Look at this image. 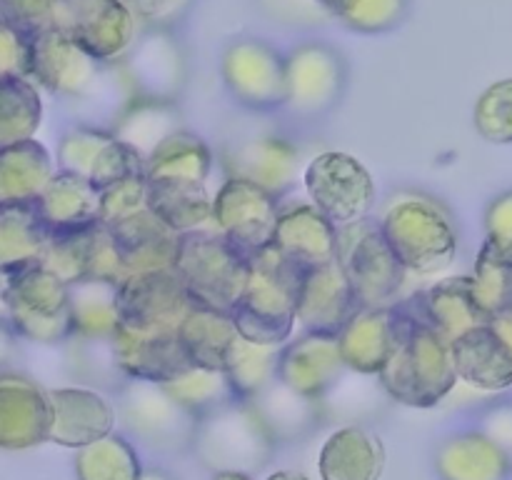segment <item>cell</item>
<instances>
[{
  "mask_svg": "<svg viewBox=\"0 0 512 480\" xmlns=\"http://www.w3.org/2000/svg\"><path fill=\"white\" fill-rule=\"evenodd\" d=\"M313 3L318 5L325 15H330V18H338V13H340V8H343L345 0H313Z\"/></svg>",
  "mask_w": 512,
  "mask_h": 480,
  "instance_id": "cell-57",
  "label": "cell"
},
{
  "mask_svg": "<svg viewBox=\"0 0 512 480\" xmlns=\"http://www.w3.org/2000/svg\"><path fill=\"white\" fill-rule=\"evenodd\" d=\"M485 250L512 260V190L490 200L485 210Z\"/></svg>",
  "mask_w": 512,
  "mask_h": 480,
  "instance_id": "cell-51",
  "label": "cell"
},
{
  "mask_svg": "<svg viewBox=\"0 0 512 480\" xmlns=\"http://www.w3.org/2000/svg\"><path fill=\"white\" fill-rule=\"evenodd\" d=\"M58 168L103 190L130 175H145V160L120 143L108 128L80 123L60 138Z\"/></svg>",
  "mask_w": 512,
  "mask_h": 480,
  "instance_id": "cell-15",
  "label": "cell"
},
{
  "mask_svg": "<svg viewBox=\"0 0 512 480\" xmlns=\"http://www.w3.org/2000/svg\"><path fill=\"white\" fill-rule=\"evenodd\" d=\"M173 270L193 303L230 313L248 285L250 260L215 228L195 230L180 238Z\"/></svg>",
  "mask_w": 512,
  "mask_h": 480,
  "instance_id": "cell-5",
  "label": "cell"
},
{
  "mask_svg": "<svg viewBox=\"0 0 512 480\" xmlns=\"http://www.w3.org/2000/svg\"><path fill=\"white\" fill-rule=\"evenodd\" d=\"M8 288H10V273L0 270V320H3V323H10Z\"/></svg>",
  "mask_w": 512,
  "mask_h": 480,
  "instance_id": "cell-56",
  "label": "cell"
},
{
  "mask_svg": "<svg viewBox=\"0 0 512 480\" xmlns=\"http://www.w3.org/2000/svg\"><path fill=\"white\" fill-rule=\"evenodd\" d=\"M15 343H18V333L13 325L0 320V375L8 373V365L15 355Z\"/></svg>",
  "mask_w": 512,
  "mask_h": 480,
  "instance_id": "cell-54",
  "label": "cell"
},
{
  "mask_svg": "<svg viewBox=\"0 0 512 480\" xmlns=\"http://www.w3.org/2000/svg\"><path fill=\"white\" fill-rule=\"evenodd\" d=\"M360 310L353 285L338 260L308 268L300 275L295 318L305 333L338 335Z\"/></svg>",
  "mask_w": 512,
  "mask_h": 480,
  "instance_id": "cell-20",
  "label": "cell"
},
{
  "mask_svg": "<svg viewBox=\"0 0 512 480\" xmlns=\"http://www.w3.org/2000/svg\"><path fill=\"white\" fill-rule=\"evenodd\" d=\"M250 275L243 295L230 310L243 338L263 345H285L295 323V303L303 270L278 253L273 245L248 255Z\"/></svg>",
  "mask_w": 512,
  "mask_h": 480,
  "instance_id": "cell-2",
  "label": "cell"
},
{
  "mask_svg": "<svg viewBox=\"0 0 512 480\" xmlns=\"http://www.w3.org/2000/svg\"><path fill=\"white\" fill-rule=\"evenodd\" d=\"M493 328L498 330L500 338H503L505 343H508L510 348H512V308L503 310V313H500V315H495V318H493Z\"/></svg>",
  "mask_w": 512,
  "mask_h": 480,
  "instance_id": "cell-55",
  "label": "cell"
},
{
  "mask_svg": "<svg viewBox=\"0 0 512 480\" xmlns=\"http://www.w3.org/2000/svg\"><path fill=\"white\" fill-rule=\"evenodd\" d=\"M288 65V103L298 118H320L340 100L348 80L345 60L323 40H305L285 55Z\"/></svg>",
  "mask_w": 512,
  "mask_h": 480,
  "instance_id": "cell-12",
  "label": "cell"
},
{
  "mask_svg": "<svg viewBox=\"0 0 512 480\" xmlns=\"http://www.w3.org/2000/svg\"><path fill=\"white\" fill-rule=\"evenodd\" d=\"M458 378L485 393H500L512 385V348L493 325H483L453 343Z\"/></svg>",
  "mask_w": 512,
  "mask_h": 480,
  "instance_id": "cell-28",
  "label": "cell"
},
{
  "mask_svg": "<svg viewBox=\"0 0 512 480\" xmlns=\"http://www.w3.org/2000/svg\"><path fill=\"white\" fill-rule=\"evenodd\" d=\"M90 233H93V225L73 230V233H50L48 248H45L40 265L68 285L88 278Z\"/></svg>",
  "mask_w": 512,
  "mask_h": 480,
  "instance_id": "cell-46",
  "label": "cell"
},
{
  "mask_svg": "<svg viewBox=\"0 0 512 480\" xmlns=\"http://www.w3.org/2000/svg\"><path fill=\"white\" fill-rule=\"evenodd\" d=\"M473 290L490 318L512 308V260L480 248L473 268Z\"/></svg>",
  "mask_w": 512,
  "mask_h": 480,
  "instance_id": "cell-45",
  "label": "cell"
},
{
  "mask_svg": "<svg viewBox=\"0 0 512 480\" xmlns=\"http://www.w3.org/2000/svg\"><path fill=\"white\" fill-rule=\"evenodd\" d=\"M398 335V308H360L338 333L345 368L363 375H380Z\"/></svg>",
  "mask_w": 512,
  "mask_h": 480,
  "instance_id": "cell-27",
  "label": "cell"
},
{
  "mask_svg": "<svg viewBox=\"0 0 512 480\" xmlns=\"http://www.w3.org/2000/svg\"><path fill=\"white\" fill-rule=\"evenodd\" d=\"M8 308L18 338L40 345H58L73 338L68 283L43 265L10 273Z\"/></svg>",
  "mask_w": 512,
  "mask_h": 480,
  "instance_id": "cell-8",
  "label": "cell"
},
{
  "mask_svg": "<svg viewBox=\"0 0 512 480\" xmlns=\"http://www.w3.org/2000/svg\"><path fill=\"white\" fill-rule=\"evenodd\" d=\"M223 165L228 178L248 180L280 200L298 183L300 150L283 135H253L225 150Z\"/></svg>",
  "mask_w": 512,
  "mask_h": 480,
  "instance_id": "cell-19",
  "label": "cell"
},
{
  "mask_svg": "<svg viewBox=\"0 0 512 480\" xmlns=\"http://www.w3.org/2000/svg\"><path fill=\"white\" fill-rule=\"evenodd\" d=\"M48 240L50 230L38 203L0 205V270L20 273L40 265Z\"/></svg>",
  "mask_w": 512,
  "mask_h": 480,
  "instance_id": "cell-34",
  "label": "cell"
},
{
  "mask_svg": "<svg viewBox=\"0 0 512 480\" xmlns=\"http://www.w3.org/2000/svg\"><path fill=\"white\" fill-rule=\"evenodd\" d=\"M115 360L128 380L168 383L190 368L178 330H133L120 325L113 335Z\"/></svg>",
  "mask_w": 512,
  "mask_h": 480,
  "instance_id": "cell-22",
  "label": "cell"
},
{
  "mask_svg": "<svg viewBox=\"0 0 512 480\" xmlns=\"http://www.w3.org/2000/svg\"><path fill=\"white\" fill-rule=\"evenodd\" d=\"M115 395L120 423L145 448L158 453H183L193 448L200 420L190 415L163 385L128 380Z\"/></svg>",
  "mask_w": 512,
  "mask_h": 480,
  "instance_id": "cell-7",
  "label": "cell"
},
{
  "mask_svg": "<svg viewBox=\"0 0 512 480\" xmlns=\"http://www.w3.org/2000/svg\"><path fill=\"white\" fill-rule=\"evenodd\" d=\"M125 10L135 18L138 28L153 30L178 23L190 8V0H118Z\"/></svg>",
  "mask_w": 512,
  "mask_h": 480,
  "instance_id": "cell-52",
  "label": "cell"
},
{
  "mask_svg": "<svg viewBox=\"0 0 512 480\" xmlns=\"http://www.w3.org/2000/svg\"><path fill=\"white\" fill-rule=\"evenodd\" d=\"M148 208L175 233H195L213 223V198L205 185L183 180H148Z\"/></svg>",
  "mask_w": 512,
  "mask_h": 480,
  "instance_id": "cell-36",
  "label": "cell"
},
{
  "mask_svg": "<svg viewBox=\"0 0 512 480\" xmlns=\"http://www.w3.org/2000/svg\"><path fill=\"white\" fill-rule=\"evenodd\" d=\"M73 350H70V363H73L75 375L85 388H105L118 393L128 378L120 370L115 360L113 340H90V338H70Z\"/></svg>",
  "mask_w": 512,
  "mask_h": 480,
  "instance_id": "cell-44",
  "label": "cell"
},
{
  "mask_svg": "<svg viewBox=\"0 0 512 480\" xmlns=\"http://www.w3.org/2000/svg\"><path fill=\"white\" fill-rule=\"evenodd\" d=\"M53 408L50 393L20 373L0 375V450H28L48 443Z\"/></svg>",
  "mask_w": 512,
  "mask_h": 480,
  "instance_id": "cell-18",
  "label": "cell"
},
{
  "mask_svg": "<svg viewBox=\"0 0 512 480\" xmlns=\"http://www.w3.org/2000/svg\"><path fill=\"white\" fill-rule=\"evenodd\" d=\"M105 63L95 60L78 40L53 28L30 38V80L48 93L83 100L103 75Z\"/></svg>",
  "mask_w": 512,
  "mask_h": 480,
  "instance_id": "cell-16",
  "label": "cell"
},
{
  "mask_svg": "<svg viewBox=\"0 0 512 480\" xmlns=\"http://www.w3.org/2000/svg\"><path fill=\"white\" fill-rule=\"evenodd\" d=\"M133 98L178 103L188 80V60L183 45L165 28L143 30L130 45L128 53L118 60Z\"/></svg>",
  "mask_w": 512,
  "mask_h": 480,
  "instance_id": "cell-11",
  "label": "cell"
},
{
  "mask_svg": "<svg viewBox=\"0 0 512 480\" xmlns=\"http://www.w3.org/2000/svg\"><path fill=\"white\" fill-rule=\"evenodd\" d=\"M283 345H263L235 335L225 353V375L233 385L238 400L258 398L263 390L278 380V363Z\"/></svg>",
  "mask_w": 512,
  "mask_h": 480,
  "instance_id": "cell-39",
  "label": "cell"
},
{
  "mask_svg": "<svg viewBox=\"0 0 512 480\" xmlns=\"http://www.w3.org/2000/svg\"><path fill=\"white\" fill-rule=\"evenodd\" d=\"M265 480H310V478L303 473H295V470H278V473L268 475Z\"/></svg>",
  "mask_w": 512,
  "mask_h": 480,
  "instance_id": "cell-58",
  "label": "cell"
},
{
  "mask_svg": "<svg viewBox=\"0 0 512 480\" xmlns=\"http://www.w3.org/2000/svg\"><path fill=\"white\" fill-rule=\"evenodd\" d=\"M410 0H345L338 20L365 35L388 33L405 20Z\"/></svg>",
  "mask_w": 512,
  "mask_h": 480,
  "instance_id": "cell-48",
  "label": "cell"
},
{
  "mask_svg": "<svg viewBox=\"0 0 512 480\" xmlns=\"http://www.w3.org/2000/svg\"><path fill=\"white\" fill-rule=\"evenodd\" d=\"M248 403H253V408L258 410L275 443H293V440L305 438L310 430L318 428V420L323 415L320 400L305 398L280 380H275L268 390Z\"/></svg>",
  "mask_w": 512,
  "mask_h": 480,
  "instance_id": "cell-38",
  "label": "cell"
},
{
  "mask_svg": "<svg viewBox=\"0 0 512 480\" xmlns=\"http://www.w3.org/2000/svg\"><path fill=\"white\" fill-rule=\"evenodd\" d=\"M55 28L100 63H118L138 38V23L118 0H60Z\"/></svg>",
  "mask_w": 512,
  "mask_h": 480,
  "instance_id": "cell-14",
  "label": "cell"
},
{
  "mask_svg": "<svg viewBox=\"0 0 512 480\" xmlns=\"http://www.w3.org/2000/svg\"><path fill=\"white\" fill-rule=\"evenodd\" d=\"M193 298L175 270L133 275L120 285V325L133 330H178Z\"/></svg>",
  "mask_w": 512,
  "mask_h": 480,
  "instance_id": "cell-17",
  "label": "cell"
},
{
  "mask_svg": "<svg viewBox=\"0 0 512 480\" xmlns=\"http://www.w3.org/2000/svg\"><path fill=\"white\" fill-rule=\"evenodd\" d=\"M275 438L248 400H235L198 423L193 450L200 465L215 473L253 475L273 458Z\"/></svg>",
  "mask_w": 512,
  "mask_h": 480,
  "instance_id": "cell-4",
  "label": "cell"
},
{
  "mask_svg": "<svg viewBox=\"0 0 512 480\" xmlns=\"http://www.w3.org/2000/svg\"><path fill=\"white\" fill-rule=\"evenodd\" d=\"M278 215V198L248 180L228 178L213 195V228L248 255L273 243Z\"/></svg>",
  "mask_w": 512,
  "mask_h": 480,
  "instance_id": "cell-13",
  "label": "cell"
},
{
  "mask_svg": "<svg viewBox=\"0 0 512 480\" xmlns=\"http://www.w3.org/2000/svg\"><path fill=\"white\" fill-rule=\"evenodd\" d=\"M50 233H73L100 223V190L90 180L73 173H58L38 200Z\"/></svg>",
  "mask_w": 512,
  "mask_h": 480,
  "instance_id": "cell-30",
  "label": "cell"
},
{
  "mask_svg": "<svg viewBox=\"0 0 512 480\" xmlns=\"http://www.w3.org/2000/svg\"><path fill=\"white\" fill-rule=\"evenodd\" d=\"M30 78V38L0 18V83Z\"/></svg>",
  "mask_w": 512,
  "mask_h": 480,
  "instance_id": "cell-53",
  "label": "cell"
},
{
  "mask_svg": "<svg viewBox=\"0 0 512 480\" xmlns=\"http://www.w3.org/2000/svg\"><path fill=\"white\" fill-rule=\"evenodd\" d=\"M110 230L115 235V245H118L120 260H123L128 278L175 268L183 235L168 228L150 210H143V213L133 215V218Z\"/></svg>",
  "mask_w": 512,
  "mask_h": 480,
  "instance_id": "cell-26",
  "label": "cell"
},
{
  "mask_svg": "<svg viewBox=\"0 0 512 480\" xmlns=\"http://www.w3.org/2000/svg\"><path fill=\"white\" fill-rule=\"evenodd\" d=\"M210 168H213V153L208 143L190 130H178L150 155L145 163V178L205 185Z\"/></svg>",
  "mask_w": 512,
  "mask_h": 480,
  "instance_id": "cell-40",
  "label": "cell"
},
{
  "mask_svg": "<svg viewBox=\"0 0 512 480\" xmlns=\"http://www.w3.org/2000/svg\"><path fill=\"white\" fill-rule=\"evenodd\" d=\"M140 455L125 435L110 433L75 453L78 480H140Z\"/></svg>",
  "mask_w": 512,
  "mask_h": 480,
  "instance_id": "cell-41",
  "label": "cell"
},
{
  "mask_svg": "<svg viewBox=\"0 0 512 480\" xmlns=\"http://www.w3.org/2000/svg\"><path fill=\"white\" fill-rule=\"evenodd\" d=\"M60 0H0V18L13 25L25 38L55 28Z\"/></svg>",
  "mask_w": 512,
  "mask_h": 480,
  "instance_id": "cell-50",
  "label": "cell"
},
{
  "mask_svg": "<svg viewBox=\"0 0 512 480\" xmlns=\"http://www.w3.org/2000/svg\"><path fill=\"white\" fill-rule=\"evenodd\" d=\"M310 203L335 225L348 228L368 218L375 203V183L358 158L348 153L315 155L303 173Z\"/></svg>",
  "mask_w": 512,
  "mask_h": 480,
  "instance_id": "cell-9",
  "label": "cell"
},
{
  "mask_svg": "<svg viewBox=\"0 0 512 480\" xmlns=\"http://www.w3.org/2000/svg\"><path fill=\"white\" fill-rule=\"evenodd\" d=\"M50 393L53 423L48 443L63 448H85L115 428V408L93 388H55Z\"/></svg>",
  "mask_w": 512,
  "mask_h": 480,
  "instance_id": "cell-23",
  "label": "cell"
},
{
  "mask_svg": "<svg viewBox=\"0 0 512 480\" xmlns=\"http://www.w3.org/2000/svg\"><path fill=\"white\" fill-rule=\"evenodd\" d=\"M273 245L300 270L338 260V228L313 203L280 208Z\"/></svg>",
  "mask_w": 512,
  "mask_h": 480,
  "instance_id": "cell-24",
  "label": "cell"
},
{
  "mask_svg": "<svg viewBox=\"0 0 512 480\" xmlns=\"http://www.w3.org/2000/svg\"><path fill=\"white\" fill-rule=\"evenodd\" d=\"M345 370L338 335L303 333L280 350L278 380L305 398L323 400Z\"/></svg>",
  "mask_w": 512,
  "mask_h": 480,
  "instance_id": "cell-21",
  "label": "cell"
},
{
  "mask_svg": "<svg viewBox=\"0 0 512 480\" xmlns=\"http://www.w3.org/2000/svg\"><path fill=\"white\" fill-rule=\"evenodd\" d=\"M380 230L410 273H440L458 253V230L453 218L438 200L425 195L395 198L380 220Z\"/></svg>",
  "mask_w": 512,
  "mask_h": 480,
  "instance_id": "cell-3",
  "label": "cell"
},
{
  "mask_svg": "<svg viewBox=\"0 0 512 480\" xmlns=\"http://www.w3.org/2000/svg\"><path fill=\"white\" fill-rule=\"evenodd\" d=\"M378 378L390 398L410 408H433L458 383L453 343L430 323L423 295L398 305L395 348Z\"/></svg>",
  "mask_w": 512,
  "mask_h": 480,
  "instance_id": "cell-1",
  "label": "cell"
},
{
  "mask_svg": "<svg viewBox=\"0 0 512 480\" xmlns=\"http://www.w3.org/2000/svg\"><path fill=\"white\" fill-rule=\"evenodd\" d=\"M55 175L48 148L35 138L0 150V205L38 203Z\"/></svg>",
  "mask_w": 512,
  "mask_h": 480,
  "instance_id": "cell-32",
  "label": "cell"
},
{
  "mask_svg": "<svg viewBox=\"0 0 512 480\" xmlns=\"http://www.w3.org/2000/svg\"><path fill=\"white\" fill-rule=\"evenodd\" d=\"M225 88L243 108L278 110L288 103V65L275 45L260 38H238L228 43L220 60Z\"/></svg>",
  "mask_w": 512,
  "mask_h": 480,
  "instance_id": "cell-10",
  "label": "cell"
},
{
  "mask_svg": "<svg viewBox=\"0 0 512 480\" xmlns=\"http://www.w3.org/2000/svg\"><path fill=\"white\" fill-rule=\"evenodd\" d=\"M183 128V113L178 103H163V100H143L133 98L118 118L110 125V133L128 145L135 155L148 163L150 155Z\"/></svg>",
  "mask_w": 512,
  "mask_h": 480,
  "instance_id": "cell-31",
  "label": "cell"
},
{
  "mask_svg": "<svg viewBox=\"0 0 512 480\" xmlns=\"http://www.w3.org/2000/svg\"><path fill=\"white\" fill-rule=\"evenodd\" d=\"M43 120V100L30 78L0 83V150L30 140Z\"/></svg>",
  "mask_w": 512,
  "mask_h": 480,
  "instance_id": "cell-43",
  "label": "cell"
},
{
  "mask_svg": "<svg viewBox=\"0 0 512 480\" xmlns=\"http://www.w3.org/2000/svg\"><path fill=\"white\" fill-rule=\"evenodd\" d=\"M385 460V445L373 430L348 425L325 440L318 468L323 480H380Z\"/></svg>",
  "mask_w": 512,
  "mask_h": 480,
  "instance_id": "cell-29",
  "label": "cell"
},
{
  "mask_svg": "<svg viewBox=\"0 0 512 480\" xmlns=\"http://www.w3.org/2000/svg\"><path fill=\"white\" fill-rule=\"evenodd\" d=\"M160 385L198 420L238 400L225 370L200 368V365H190L173 380Z\"/></svg>",
  "mask_w": 512,
  "mask_h": 480,
  "instance_id": "cell-42",
  "label": "cell"
},
{
  "mask_svg": "<svg viewBox=\"0 0 512 480\" xmlns=\"http://www.w3.org/2000/svg\"><path fill=\"white\" fill-rule=\"evenodd\" d=\"M140 480H175V478H173V475L165 473V470L148 468V470H143V475H140Z\"/></svg>",
  "mask_w": 512,
  "mask_h": 480,
  "instance_id": "cell-59",
  "label": "cell"
},
{
  "mask_svg": "<svg viewBox=\"0 0 512 480\" xmlns=\"http://www.w3.org/2000/svg\"><path fill=\"white\" fill-rule=\"evenodd\" d=\"M475 128L490 143H512V78L490 85L475 103Z\"/></svg>",
  "mask_w": 512,
  "mask_h": 480,
  "instance_id": "cell-47",
  "label": "cell"
},
{
  "mask_svg": "<svg viewBox=\"0 0 512 480\" xmlns=\"http://www.w3.org/2000/svg\"><path fill=\"white\" fill-rule=\"evenodd\" d=\"M440 480H510L512 453L483 430L453 433L435 450Z\"/></svg>",
  "mask_w": 512,
  "mask_h": 480,
  "instance_id": "cell-25",
  "label": "cell"
},
{
  "mask_svg": "<svg viewBox=\"0 0 512 480\" xmlns=\"http://www.w3.org/2000/svg\"><path fill=\"white\" fill-rule=\"evenodd\" d=\"M143 210H150L145 175H130V178L100 190V223H105L108 228L125 223Z\"/></svg>",
  "mask_w": 512,
  "mask_h": 480,
  "instance_id": "cell-49",
  "label": "cell"
},
{
  "mask_svg": "<svg viewBox=\"0 0 512 480\" xmlns=\"http://www.w3.org/2000/svg\"><path fill=\"white\" fill-rule=\"evenodd\" d=\"M73 338L113 340L120 328V285L83 278L68 285Z\"/></svg>",
  "mask_w": 512,
  "mask_h": 480,
  "instance_id": "cell-35",
  "label": "cell"
},
{
  "mask_svg": "<svg viewBox=\"0 0 512 480\" xmlns=\"http://www.w3.org/2000/svg\"><path fill=\"white\" fill-rule=\"evenodd\" d=\"M423 305L430 323L450 343L463 338L470 330L493 325V318L485 313V308L475 298L473 278L470 275H460V278H448L435 283L423 295Z\"/></svg>",
  "mask_w": 512,
  "mask_h": 480,
  "instance_id": "cell-33",
  "label": "cell"
},
{
  "mask_svg": "<svg viewBox=\"0 0 512 480\" xmlns=\"http://www.w3.org/2000/svg\"><path fill=\"white\" fill-rule=\"evenodd\" d=\"M338 263L353 285L360 308H393L408 270L385 240L380 223L360 220L340 228Z\"/></svg>",
  "mask_w": 512,
  "mask_h": 480,
  "instance_id": "cell-6",
  "label": "cell"
},
{
  "mask_svg": "<svg viewBox=\"0 0 512 480\" xmlns=\"http://www.w3.org/2000/svg\"><path fill=\"white\" fill-rule=\"evenodd\" d=\"M213 480H253V475H245V473H215Z\"/></svg>",
  "mask_w": 512,
  "mask_h": 480,
  "instance_id": "cell-60",
  "label": "cell"
},
{
  "mask_svg": "<svg viewBox=\"0 0 512 480\" xmlns=\"http://www.w3.org/2000/svg\"><path fill=\"white\" fill-rule=\"evenodd\" d=\"M235 335H238V328H235L230 313L205 308L198 303L190 305L188 315L178 325V338L185 355L190 363L200 365V368L223 370L225 353Z\"/></svg>",
  "mask_w": 512,
  "mask_h": 480,
  "instance_id": "cell-37",
  "label": "cell"
}]
</instances>
